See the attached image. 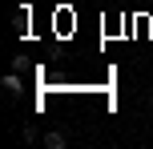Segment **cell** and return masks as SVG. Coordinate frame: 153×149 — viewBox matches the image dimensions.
<instances>
[{"label":"cell","mask_w":153,"mask_h":149,"mask_svg":"<svg viewBox=\"0 0 153 149\" xmlns=\"http://www.w3.org/2000/svg\"><path fill=\"white\" fill-rule=\"evenodd\" d=\"M40 145H45V149H65V145H69V137H65L61 129H48V133L40 137Z\"/></svg>","instance_id":"cell-1"},{"label":"cell","mask_w":153,"mask_h":149,"mask_svg":"<svg viewBox=\"0 0 153 149\" xmlns=\"http://www.w3.org/2000/svg\"><path fill=\"white\" fill-rule=\"evenodd\" d=\"M4 93H8V97H20V77H16V69L4 73Z\"/></svg>","instance_id":"cell-2"},{"label":"cell","mask_w":153,"mask_h":149,"mask_svg":"<svg viewBox=\"0 0 153 149\" xmlns=\"http://www.w3.org/2000/svg\"><path fill=\"white\" fill-rule=\"evenodd\" d=\"M20 137H24V145H36V141H40V133H36L32 125H24V129H20Z\"/></svg>","instance_id":"cell-3"}]
</instances>
